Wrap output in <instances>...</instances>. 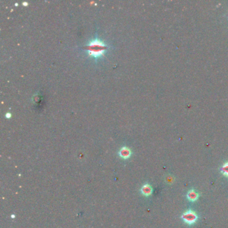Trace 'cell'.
I'll use <instances>...</instances> for the list:
<instances>
[{
	"mask_svg": "<svg viewBox=\"0 0 228 228\" xmlns=\"http://www.w3.org/2000/svg\"><path fill=\"white\" fill-rule=\"evenodd\" d=\"M86 48L89 52V56L97 59L104 55V52L107 50V45L100 40L95 38V39L88 44Z\"/></svg>",
	"mask_w": 228,
	"mask_h": 228,
	"instance_id": "1",
	"label": "cell"
},
{
	"mask_svg": "<svg viewBox=\"0 0 228 228\" xmlns=\"http://www.w3.org/2000/svg\"><path fill=\"white\" fill-rule=\"evenodd\" d=\"M141 192L144 196L148 197V196L151 195L152 193H153V188L150 185L145 184L142 187L141 189Z\"/></svg>",
	"mask_w": 228,
	"mask_h": 228,
	"instance_id": "5",
	"label": "cell"
},
{
	"mask_svg": "<svg viewBox=\"0 0 228 228\" xmlns=\"http://www.w3.org/2000/svg\"><path fill=\"white\" fill-rule=\"evenodd\" d=\"M181 218L186 224H187L189 226H192L197 222L198 219V215L194 211L188 210V211L185 212L182 214Z\"/></svg>",
	"mask_w": 228,
	"mask_h": 228,
	"instance_id": "2",
	"label": "cell"
},
{
	"mask_svg": "<svg viewBox=\"0 0 228 228\" xmlns=\"http://www.w3.org/2000/svg\"><path fill=\"white\" fill-rule=\"evenodd\" d=\"M165 181L168 184L171 185L175 182V177L173 176V175L169 174L165 177Z\"/></svg>",
	"mask_w": 228,
	"mask_h": 228,
	"instance_id": "7",
	"label": "cell"
},
{
	"mask_svg": "<svg viewBox=\"0 0 228 228\" xmlns=\"http://www.w3.org/2000/svg\"><path fill=\"white\" fill-rule=\"evenodd\" d=\"M23 5H25V6H26V5H27V2H24V3H23Z\"/></svg>",
	"mask_w": 228,
	"mask_h": 228,
	"instance_id": "9",
	"label": "cell"
},
{
	"mask_svg": "<svg viewBox=\"0 0 228 228\" xmlns=\"http://www.w3.org/2000/svg\"><path fill=\"white\" fill-rule=\"evenodd\" d=\"M11 117H12V114H10L9 113H7L5 114V117H6L7 118H11Z\"/></svg>",
	"mask_w": 228,
	"mask_h": 228,
	"instance_id": "8",
	"label": "cell"
},
{
	"mask_svg": "<svg viewBox=\"0 0 228 228\" xmlns=\"http://www.w3.org/2000/svg\"><path fill=\"white\" fill-rule=\"evenodd\" d=\"M118 155L122 159H128L131 155V150L126 147H122L121 149L119 150Z\"/></svg>",
	"mask_w": 228,
	"mask_h": 228,
	"instance_id": "4",
	"label": "cell"
},
{
	"mask_svg": "<svg viewBox=\"0 0 228 228\" xmlns=\"http://www.w3.org/2000/svg\"><path fill=\"white\" fill-rule=\"evenodd\" d=\"M220 171L223 176L228 178V161L227 162H226L222 167H221Z\"/></svg>",
	"mask_w": 228,
	"mask_h": 228,
	"instance_id": "6",
	"label": "cell"
},
{
	"mask_svg": "<svg viewBox=\"0 0 228 228\" xmlns=\"http://www.w3.org/2000/svg\"><path fill=\"white\" fill-rule=\"evenodd\" d=\"M186 196H187V198L189 201L195 202L199 199V195L197 191L194 190V189H191V190H189L187 192V195Z\"/></svg>",
	"mask_w": 228,
	"mask_h": 228,
	"instance_id": "3",
	"label": "cell"
}]
</instances>
